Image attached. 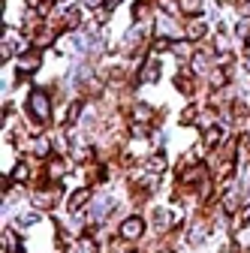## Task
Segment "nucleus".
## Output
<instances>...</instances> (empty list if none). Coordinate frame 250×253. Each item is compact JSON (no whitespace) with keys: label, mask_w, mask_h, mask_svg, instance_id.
<instances>
[{"label":"nucleus","mask_w":250,"mask_h":253,"mask_svg":"<svg viewBox=\"0 0 250 253\" xmlns=\"http://www.w3.org/2000/svg\"><path fill=\"white\" fill-rule=\"evenodd\" d=\"M103 3H106V0H84L87 9H97V6H103Z\"/></svg>","instance_id":"nucleus-29"},{"label":"nucleus","mask_w":250,"mask_h":253,"mask_svg":"<svg viewBox=\"0 0 250 253\" xmlns=\"http://www.w3.org/2000/svg\"><path fill=\"white\" fill-rule=\"evenodd\" d=\"M27 115H30V124H34V126H42L51 118V93L45 87H34V90H30Z\"/></svg>","instance_id":"nucleus-1"},{"label":"nucleus","mask_w":250,"mask_h":253,"mask_svg":"<svg viewBox=\"0 0 250 253\" xmlns=\"http://www.w3.org/2000/svg\"><path fill=\"white\" fill-rule=\"evenodd\" d=\"M148 18H151V3L148 0H139L133 6V21H148Z\"/></svg>","instance_id":"nucleus-16"},{"label":"nucleus","mask_w":250,"mask_h":253,"mask_svg":"<svg viewBox=\"0 0 250 253\" xmlns=\"http://www.w3.org/2000/svg\"><path fill=\"white\" fill-rule=\"evenodd\" d=\"M40 63H42V54H40V48H30V51H24V54L18 57V73H21V76H27V73H37V70H40Z\"/></svg>","instance_id":"nucleus-3"},{"label":"nucleus","mask_w":250,"mask_h":253,"mask_svg":"<svg viewBox=\"0 0 250 253\" xmlns=\"http://www.w3.org/2000/svg\"><path fill=\"white\" fill-rule=\"evenodd\" d=\"M79 24H82V9H79V6H76V9H67V12H64V27H67V30H76Z\"/></svg>","instance_id":"nucleus-15"},{"label":"nucleus","mask_w":250,"mask_h":253,"mask_svg":"<svg viewBox=\"0 0 250 253\" xmlns=\"http://www.w3.org/2000/svg\"><path fill=\"white\" fill-rule=\"evenodd\" d=\"M37 220H40L37 214H30V211H27V214H21V217H18V223H24V226H30V223H37Z\"/></svg>","instance_id":"nucleus-28"},{"label":"nucleus","mask_w":250,"mask_h":253,"mask_svg":"<svg viewBox=\"0 0 250 253\" xmlns=\"http://www.w3.org/2000/svg\"><path fill=\"white\" fill-rule=\"evenodd\" d=\"M178 6H181V15H199L202 12V0H178Z\"/></svg>","instance_id":"nucleus-14"},{"label":"nucleus","mask_w":250,"mask_h":253,"mask_svg":"<svg viewBox=\"0 0 250 253\" xmlns=\"http://www.w3.org/2000/svg\"><path fill=\"white\" fill-rule=\"evenodd\" d=\"M193 121H196V109H193V106H187L184 115H181V124H193Z\"/></svg>","instance_id":"nucleus-26"},{"label":"nucleus","mask_w":250,"mask_h":253,"mask_svg":"<svg viewBox=\"0 0 250 253\" xmlns=\"http://www.w3.org/2000/svg\"><path fill=\"white\" fill-rule=\"evenodd\" d=\"M160 79V63L157 60H145L142 70H139V84H154Z\"/></svg>","instance_id":"nucleus-6"},{"label":"nucleus","mask_w":250,"mask_h":253,"mask_svg":"<svg viewBox=\"0 0 250 253\" xmlns=\"http://www.w3.org/2000/svg\"><path fill=\"white\" fill-rule=\"evenodd\" d=\"M214 145H220V130H217V126H208L205 130V148H214Z\"/></svg>","instance_id":"nucleus-21"},{"label":"nucleus","mask_w":250,"mask_h":253,"mask_svg":"<svg viewBox=\"0 0 250 253\" xmlns=\"http://www.w3.org/2000/svg\"><path fill=\"white\" fill-rule=\"evenodd\" d=\"M163 169H166V157H163V154H154L151 160H148V172H154V175H160Z\"/></svg>","instance_id":"nucleus-18"},{"label":"nucleus","mask_w":250,"mask_h":253,"mask_svg":"<svg viewBox=\"0 0 250 253\" xmlns=\"http://www.w3.org/2000/svg\"><path fill=\"white\" fill-rule=\"evenodd\" d=\"M87 202H90V187H84V190H79V193H73V199H70V211L79 214Z\"/></svg>","instance_id":"nucleus-10"},{"label":"nucleus","mask_w":250,"mask_h":253,"mask_svg":"<svg viewBox=\"0 0 250 253\" xmlns=\"http://www.w3.org/2000/svg\"><path fill=\"white\" fill-rule=\"evenodd\" d=\"M70 172V166H67V160L64 157H48V166H45V175L51 178V181H60Z\"/></svg>","instance_id":"nucleus-7"},{"label":"nucleus","mask_w":250,"mask_h":253,"mask_svg":"<svg viewBox=\"0 0 250 253\" xmlns=\"http://www.w3.org/2000/svg\"><path fill=\"white\" fill-rule=\"evenodd\" d=\"M27 178H30V160H21V163L15 166V172H12V181L21 184V181H27Z\"/></svg>","instance_id":"nucleus-20"},{"label":"nucleus","mask_w":250,"mask_h":253,"mask_svg":"<svg viewBox=\"0 0 250 253\" xmlns=\"http://www.w3.org/2000/svg\"><path fill=\"white\" fill-rule=\"evenodd\" d=\"M133 121H136V124H148V121H151V109H148L145 103L133 106Z\"/></svg>","instance_id":"nucleus-19"},{"label":"nucleus","mask_w":250,"mask_h":253,"mask_svg":"<svg viewBox=\"0 0 250 253\" xmlns=\"http://www.w3.org/2000/svg\"><path fill=\"white\" fill-rule=\"evenodd\" d=\"M235 6H238V12H241L244 18L250 15V0H235Z\"/></svg>","instance_id":"nucleus-27"},{"label":"nucleus","mask_w":250,"mask_h":253,"mask_svg":"<svg viewBox=\"0 0 250 253\" xmlns=\"http://www.w3.org/2000/svg\"><path fill=\"white\" fill-rule=\"evenodd\" d=\"M142 232H145V220H142V217H127V220L121 223V235L127 238V241H139Z\"/></svg>","instance_id":"nucleus-4"},{"label":"nucleus","mask_w":250,"mask_h":253,"mask_svg":"<svg viewBox=\"0 0 250 253\" xmlns=\"http://www.w3.org/2000/svg\"><path fill=\"white\" fill-rule=\"evenodd\" d=\"M175 84H178L181 93H187V97L196 90V82H193V73H190V70H181V73L175 76Z\"/></svg>","instance_id":"nucleus-9"},{"label":"nucleus","mask_w":250,"mask_h":253,"mask_svg":"<svg viewBox=\"0 0 250 253\" xmlns=\"http://www.w3.org/2000/svg\"><path fill=\"white\" fill-rule=\"evenodd\" d=\"M172 51L181 57V60H187L193 54V40H184V42H172Z\"/></svg>","instance_id":"nucleus-17"},{"label":"nucleus","mask_w":250,"mask_h":253,"mask_svg":"<svg viewBox=\"0 0 250 253\" xmlns=\"http://www.w3.org/2000/svg\"><path fill=\"white\" fill-rule=\"evenodd\" d=\"M48 148H51V142H48V136H42V139L34 145V154H37V157H45V154H48Z\"/></svg>","instance_id":"nucleus-24"},{"label":"nucleus","mask_w":250,"mask_h":253,"mask_svg":"<svg viewBox=\"0 0 250 253\" xmlns=\"http://www.w3.org/2000/svg\"><path fill=\"white\" fill-rule=\"evenodd\" d=\"M18 48H24V42L18 40V34H12V30H9V34H3V48H0V54H3V60H9Z\"/></svg>","instance_id":"nucleus-8"},{"label":"nucleus","mask_w":250,"mask_h":253,"mask_svg":"<svg viewBox=\"0 0 250 253\" xmlns=\"http://www.w3.org/2000/svg\"><path fill=\"white\" fill-rule=\"evenodd\" d=\"M130 244H133V241H127V238L121 235V238H115V241L109 244V253H127V247H130Z\"/></svg>","instance_id":"nucleus-22"},{"label":"nucleus","mask_w":250,"mask_h":253,"mask_svg":"<svg viewBox=\"0 0 250 253\" xmlns=\"http://www.w3.org/2000/svg\"><path fill=\"white\" fill-rule=\"evenodd\" d=\"M3 250L6 253H21V241L12 229H3Z\"/></svg>","instance_id":"nucleus-12"},{"label":"nucleus","mask_w":250,"mask_h":253,"mask_svg":"<svg viewBox=\"0 0 250 253\" xmlns=\"http://www.w3.org/2000/svg\"><path fill=\"white\" fill-rule=\"evenodd\" d=\"M205 34H208V24L199 18V15H193L190 21L184 24V37L187 40H193V42H199V40H205Z\"/></svg>","instance_id":"nucleus-5"},{"label":"nucleus","mask_w":250,"mask_h":253,"mask_svg":"<svg viewBox=\"0 0 250 253\" xmlns=\"http://www.w3.org/2000/svg\"><path fill=\"white\" fill-rule=\"evenodd\" d=\"M57 199H60V187H57V184H48V187L37 184L34 193H30V202H34V208H54Z\"/></svg>","instance_id":"nucleus-2"},{"label":"nucleus","mask_w":250,"mask_h":253,"mask_svg":"<svg viewBox=\"0 0 250 253\" xmlns=\"http://www.w3.org/2000/svg\"><path fill=\"white\" fill-rule=\"evenodd\" d=\"M205 238H208V223H205V220H196V223L190 226V241L199 244V241H205Z\"/></svg>","instance_id":"nucleus-13"},{"label":"nucleus","mask_w":250,"mask_h":253,"mask_svg":"<svg viewBox=\"0 0 250 253\" xmlns=\"http://www.w3.org/2000/svg\"><path fill=\"white\" fill-rule=\"evenodd\" d=\"M154 223H157V232H169V226H172V214H169L166 208H157V211H154Z\"/></svg>","instance_id":"nucleus-11"},{"label":"nucleus","mask_w":250,"mask_h":253,"mask_svg":"<svg viewBox=\"0 0 250 253\" xmlns=\"http://www.w3.org/2000/svg\"><path fill=\"white\" fill-rule=\"evenodd\" d=\"M160 9H163V12H169L172 18H175V15H181V6H178V0H160Z\"/></svg>","instance_id":"nucleus-23"},{"label":"nucleus","mask_w":250,"mask_h":253,"mask_svg":"<svg viewBox=\"0 0 250 253\" xmlns=\"http://www.w3.org/2000/svg\"><path fill=\"white\" fill-rule=\"evenodd\" d=\"M79 250L82 253H97V241H93V238H82L79 241Z\"/></svg>","instance_id":"nucleus-25"}]
</instances>
